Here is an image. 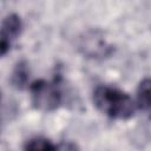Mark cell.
<instances>
[{"label":"cell","instance_id":"cell-1","mask_svg":"<svg viewBox=\"0 0 151 151\" xmlns=\"http://www.w3.org/2000/svg\"><path fill=\"white\" fill-rule=\"evenodd\" d=\"M92 99L94 106L112 119H129L134 114L137 107L136 103L127 93L109 85L97 86L93 91Z\"/></svg>","mask_w":151,"mask_h":151},{"label":"cell","instance_id":"cell-2","mask_svg":"<svg viewBox=\"0 0 151 151\" xmlns=\"http://www.w3.org/2000/svg\"><path fill=\"white\" fill-rule=\"evenodd\" d=\"M29 91L33 106L40 111L51 112L61 104V92L55 83L39 79L31 84Z\"/></svg>","mask_w":151,"mask_h":151},{"label":"cell","instance_id":"cell-3","mask_svg":"<svg viewBox=\"0 0 151 151\" xmlns=\"http://www.w3.org/2000/svg\"><path fill=\"white\" fill-rule=\"evenodd\" d=\"M79 50L85 57L92 59L106 58L113 51L112 45L106 41L103 33L100 31L93 29L84 33V35L80 38Z\"/></svg>","mask_w":151,"mask_h":151},{"label":"cell","instance_id":"cell-4","mask_svg":"<svg viewBox=\"0 0 151 151\" xmlns=\"http://www.w3.org/2000/svg\"><path fill=\"white\" fill-rule=\"evenodd\" d=\"M21 28L22 22L18 14L11 13L2 19L0 24V57L9 51L12 41L18 38Z\"/></svg>","mask_w":151,"mask_h":151},{"label":"cell","instance_id":"cell-5","mask_svg":"<svg viewBox=\"0 0 151 151\" xmlns=\"http://www.w3.org/2000/svg\"><path fill=\"white\" fill-rule=\"evenodd\" d=\"M28 74H29V71H28V65L25 60H21L19 61L12 74H11V83L12 85L18 88V90H22L26 85H27V81H28Z\"/></svg>","mask_w":151,"mask_h":151},{"label":"cell","instance_id":"cell-6","mask_svg":"<svg viewBox=\"0 0 151 151\" xmlns=\"http://www.w3.org/2000/svg\"><path fill=\"white\" fill-rule=\"evenodd\" d=\"M150 79L144 78L137 90V104L136 106L143 111H149L150 109Z\"/></svg>","mask_w":151,"mask_h":151},{"label":"cell","instance_id":"cell-7","mask_svg":"<svg viewBox=\"0 0 151 151\" xmlns=\"http://www.w3.org/2000/svg\"><path fill=\"white\" fill-rule=\"evenodd\" d=\"M24 151H57V146L45 137H33L25 143Z\"/></svg>","mask_w":151,"mask_h":151},{"label":"cell","instance_id":"cell-8","mask_svg":"<svg viewBox=\"0 0 151 151\" xmlns=\"http://www.w3.org/2000/svg\"><path fill=\"white\" fill-rule=\"evenodd\" d=\"M57 151H78V150H77L76 145H73L71 143H64L57 149Z\"/></svg>","mask_w":151,"mask_h":151}]
</instances>
